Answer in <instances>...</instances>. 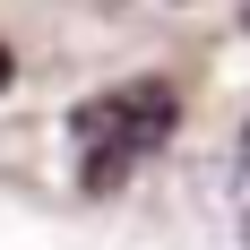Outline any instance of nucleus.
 <instances>
[{"mask_svg": "<svg viewBox=\"0 0 250 250\" xmlns=\"http://www.w3.org/2000/svg\"><path fill=\"white\" fill-rule=\"evenodd\" d=\"M9 78H18V61H9V52H0V86H9Z\"/></svg>", "mask_w": 250, "mask_h": 250, "instance_id": "f03ea898", "label": "nucleus"}, {"mask_svg": "<svg viewBox=\"0 0 250 250\" xmlns=\"http://www.w3.org/2000/svg\"><path fill=\"white\" fill-rule=\"evenodd\" d=\"M181 121V95L164 78H129L112 95L78 104V147H86V190H112V181L138 164L147 147H164V129Z\"/></svg>", "mask_w": 250, "mask_h": 250, "instance_id": "f257e3e1", "label": "nucleus"}]
</instances>
